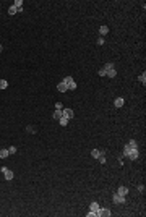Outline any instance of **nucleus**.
I'll return each mask as SVG.
<instances>
[{
    "instance_id": "1",
    "label": "nucleus",
    "mask_w": 146,
    "mask_h": 217,
    "mask_svg": "<svg viewBox=\"0 0 146 217\" xmlns=\"http://www.w3.org/2000/svg\"><path fill=\"white\" fill-rule=\"evenodd\" d=\"M63 83L68 86V89H76V83L73 81V78H71V76H67V78L63 80Z\"/></svg>"
},
{
    "instance_id": "2",
    "label": "nucleus",
    "mask_w": 146,
    "mask_h": 217,
    "mask_svg": "<svg viewBox=\"0 0 146 217\" xmlns=\"http://www.w3.org/2000/svg\"><path fill=\"white\" fill-rule=\"evenodd\" d=\"M112 212L109 211V209H104V207H99L97 209V212H96V215H99V217H109Z\"/></svg>"
},
{
    "instance_id": "3",
    "label": "nucleus",
    "mask_w": 146,
    "mask_h": 217,
    "mask_svg": "<svg viewBox=\"0 0 146 217\" xmlns=\"http://www.w3.org/2000/svg\"><path fill=\"white\" fill-rule=\"evenodd\" d=\"M112 201L115 202V204H122V202H125V196L119 194V193H115V194L112 196Z\"/></svg>"
},
{
    "instance_id": "4",
    "label": "nucleus",
    "mask_w": 146,
    "mask_h": 217,
    "mask_svg": "<svg viewBox=\"0 0 146 217\" xmlns=\"http://www.w3.org/2000/svg\"><path fill=\"white\" fill-rule=\"evenodd\" d=\"M62 113H63V117H65V118H68V120L75 117V112H73L71 109H63V110H62Z\"/></svg>"
},
{
    "instance_id": "5",
    "label": "nucleus",
    "mask_w": 146,
    "mask_h": 217,
    "mask_svg": "<svg viewBox=\"0 0 146 217\" xmlns=\"http://www.w3.org/2000/svg\"><path fill=\"white\" fill-rule=\"evenodd\" d=\"M138 156H140V152H138V149H131L130 154H128V157H130V160H136Z\"/></svg>"
},
{
    "instance_id": "6",
    "label": "nucleus",
    "mask_w": 146,
    "mask_h": 217,
    "mask_svg": "<svg viewBox=\"0 0 146 217\" xmlns=\"http://www.w3.org/2000/svg\"><path fill=\"white\" fill-rule=\"evenodd\" d=\"M57 89H58L60 92H65V91H68V86L62 81V83H58V84H57Z\"/></svg>"
},
{
    "instance_id": "7",
    "label": "nucleus",
    "mask_w": 146,
    "mask_h": 217,
    "mask_svg": "<svg viewBox=\"0 0 146 217\" xmlns=\"http://www.w3.org/2000/svg\"><path fill=\"white\" fill-rule=\"evenodd\" d=\"M8 156H10L8 149H0V159H7Z\"/></svg>"
},
{
    "instance_id": "8",
    "label": "nucleus",
    "mask_w": 146,
    "mask_h": 217,
    "mask_svg": "<svg viewBox=\"0 0 146 217\" xmlns=\"http://www.w3.org/2000/svg\"><path fill=\"white\" fill-rule=\"evenodd\" d=\"M99 34H101V36L109 34V28H107V26H101V28H99Z\"/></svg>"
},
{
    "instance_id": "9",
    "label": "nucleus",
    "mask_w": 146,
    "mask_h": 217,
    "mask_svg": "<svg viewBox=\"0 0 146 217\" xmlns=\"http://www.w3.org/2000/svg\"><path fill=\"white\" fill-rule=\"evenodd\" d=\"M3 173H5V178H7V180H13V172L10 170V168H7Z\"/></svg>"
},
{
    "instance_id": "10",
    "label": "nucleus",
    "mask_w": 146,
    "mask_h": 217,
    "mask_svg": "<svg viewBox=\"0 0 146 217\" xmlns=\"http://www.w3.org/2000/svg\"><path fill=\"white\" fill-rule=\"evenodd\" d=\"M117 193H119V194H122V196H125V194L128 193V188H127V186H119Z\"/></svg>"
},
{
    "instance_id": "11",
    "label": "nucleus",
    "mask_w": 146,
    "mask_h": 217,
    "mask_svg": "<svg viewBox=\"0 0 146 217\" xmlns=\"http://www.w3.org/2000/svg\"><path fill=\"white\" fill-rule=\"evenodd\" d=\"M97 209H99V204H97V202H91V206H89V211L91 212H97Z\"/></svg>"
},
{
    "instance_id": "12",
    "label": "nucleus",
    "mask_w": 146,
    "mask_h": 217,
    "mask_svg": "<svg viewBox=\"0 0 146 217\" xmlns=\"http://www.w3.org/2000/svg\"><path fill=\"white\" fill-rule=\"evenodd\" d=\"M114 104H115V107H122V105L125 104V101H123V99H122V97H117Z\"/></svg>"
},
{
    "instance_id": "13",
    "label": "nucleus",
    "mask_w": 146,
    "mask_h": 217,
    "mask_svg": "<svg viewBox=\"0 0 146 217\" xmlns=\"http://www.w3.org/2000/svg\"><path fill=\"white\" fill-rule=\"evenodd\" d=\"M62 117H63V113H62V110H55V112H54V118H55V120H60Z\"/></svg>"
},
{
    "instance_id": "14",
    "label": "nucleus",
    "mask_w": 146,
    "mask_h": 217,
    "mask_svg": "<svg viewBox=\"0 0 146 217\" xmlns=\"http://www.w3.org/2000/svg\"><path fill=\"white\" fill-rule=\"evenodd\" d=\"M101 154H102V152H101V151H99V149H93V151H91V156H93V157H94V159H97V157H99V156H101Z\"/></svg>"
},
{
    "instance_id": "15",
    "label": "nucleus",
    "mask_w": 146,
    "mask_h": 217,
    "mask_svg": "<svg viewBox=\"0 0 146 217\" xmlns=\"http://www.w3.org/2000/svg\"><path fill=\"white\" fill-rule=\"evenodd\" d=\"M115 75H117V71H115V70H109V71H106V76H109V78H115Z\"/></svg>"
},
{
    "instance_id": "16",
    "label": "nucleus",
    "mask_w": 146,
    "mask_h": 217,
    "mask_svg": "<svg viewBox=\"0 0 146 217\" xmlns=\"http://www.w3.org/2000/svg\"><path fill=\"white\" fill-rule=\"evenodd\" d=\"M8 88V81L7 80H0V89H7Z\"/></svg>"
},
{
    "instance_id": "17",
    "label": "nucleus",
    "mask_w": 146,
    "mask_h": 217,
    "mask_svg": "<svg viewBox=\"0 0 146 217\" xmlns=\"http://www.w3.org/2000/svg\"><path fill=\"white\" fill-rule=\"evenodd\" d=\"M16 12H18V8H16V7H15V5H12V7H10V8H8V13H10V15H12V16H13V15H15V13H16Z\"/></svg>"
},
{
    "instance_id": "18",
    "label": "nucleus",
    "mask_w": 146,
    "mask_h": 217,
    "mask_svg": "<svg viewBox=\"0 0 146 217\" xmlns=\"http://www.w3.org/2000/svg\"><path fill=\"white\" fill-rule=\"evenodd\" d=\"M58 123H60L62 126H67V125H68V118H65V117H62V118L58 120Z\"/></svg>"
},
{
    "instance_id": "19",
    "label": "nucleus",
    "mask_w": 146,
    "mask_h": 217,
    "mask_svg": "<svg viewBox=\"0 0 146 217\" xmlns=\"http://www.w3.org/2000/svg\"><path fill=\"white\" fill-rule=\"evenodd\" d=\"M131 149H133V147H130V146L127 144V146L123 147V156H127V157H128V154H130V151H131Z\"/></svg>"
},
{
    "instance_id": "20",
    "label": "nucleus",
    "mask_w": 146,
    "mask_h": 217,
    "mask_svg": "<svg viewBox=\"0 0 146 217\" xmlns=\"http://www.w3.org/2000/svg\"><path fill=\"white\" fill-rule=\"evenodd\" d=\"M128 146L133 147V149H138V147H136V141H135V139H130V141H128Z\"/></svg>"
},
{
    "instance_id": "21",
    "label": "nucleus",
    "mask_w": 146,
    "mask_h": 217,
    "mask_svg": "<svg viewBox=\"0 0 146 217\" xmlns=\"http://www.w3.org/2000/svg\"><path fill=\"white\" fill-rule=\"evenodd\" d=\"M104 70H106V71L114 70V63H106V65H104Z\"/></svg>"
},
{
    "instance_id": "22",
    "label": "nucleus",
    "mask_w": 146,
    "mask_h": 217,
    "mask_svg": "<svg viewBox=\"0 0 146 217\" xmlns=\"http://www.w3.org/2000/svg\"><path fill=\"white\" fill-rule=\"evenodd\" d=\"M97 160H99V162H101V164H106V156H104V152H102V154H101V156H99V157H97Z\"/></svg>"
},
{
    "instance_id": "23",
    "label": "nucleus",
    "mask_w": 146,
    "mask_h": 217,
    "mask_svg": "<svg viewBox=\"0 0 146 217\" xmlns=\"http://www.w3.org/2000/svg\"><path fill=\"white\" fill-rule=\"evenodd\" d=\"M55 109H57V110H63V104H62V102H57V104H55Z\"/></svg>"
},
{
    "instance_id": "24",
    "label": "nucleus",
    "mask_w": 146,
    "mask_h": 217,
    "mask_svg": "<svg viewBox=\"0 0 146 217\" xmlns=\"http://www.w3.org/2000/svg\"><path fill=\"white\" fill-rule=\"evenodd\" d=\"M138 80H140V81L144 84V83H146V75H144V73H143V75H140V78H138Z\"/></svg>"
},
{
    "instance_id": "25",
    "label": "nucleus",
    "mask_w": 146,
    "mask_h": 217,
    "mask_svg": "<svg viewBox=\"0 0 146 217\" xmlns=\"http://www.w3.org/2000/svg\"><path fill=\"white\" fill-rule=\"evenodd\" d=\"M8 152H10V154H15V152H16V147H15V146L8 147Z\"/></svg>"
},
{
    "instance_id": "26",
    "label": "nucleus",
    "mask_w": 146,
    "mask_h": 217,
    "mask_svg": "<svg viewBox=\"0 0 146 217\" xmlns=\"http://www.w3.org/2000/svg\"><path fill=\"white\" fill-rule=\"evenodd\" d=\"M97 73H99V76H106V70H104V68H101Z\"/></svg>"
},
{
    "instance_id": "27",
    "label": "nucleus",
    "mask_w": 146,
    "mask_h": 217,
    "mask_svg": "<svg viewBox=\"0 0 146 217\" xmlns=\"http://www.w3.org/2000/svg\"><path fill=\"white\" fill-rule=\"evenodd\" d=\"M97 46H104V37H99V39H97Z\"/></svg>"
},
{
    "instance_id": "28",
    "label": "nucleus",
    "mask_w": 146,
    "mask_h": 217,
    "mask_svg": "<svg viewBox=\"0 0 146 217\" xmlns=\"http://www.w3.org/2000/svg\"><path fill=\"white\" fill-rule=\"evenodd\" d=\"M28 131H29V133H36V128H34V126H28Z\"/></svg>"
},
{
    "instance_id": "29",
    "label": "nucleus",
    "mask_w": 146,
    "mask_h": 217,
    "mask_svg": "<svg viewBox=\"0 0 146 217\" xmlns=\"http://www.w3.org/2000/svg\"><path fill=\"white\" fill-rule=\"evenodd\" d=\"M138 191H140V193H144V186H143V185H140V186H138Z\"/></svg>"
},
{
    "instance_id": "30",
    "label": "nucleus",
    "mask_w": 146,
    "mask_h": 217,
    "mask_svg": "<svg viewBox=\"0 0 146 217\" xmlns=\"http://www.w3.org/2000/svg\"><path fill=\"white\" fill-rule=\"evenodd\" d=\"M86 215H88V217H94L96 214H94V212H91V211H89V212H88V214H86Z\"/></svg>"
},
{
    "instance_id": "31",
    "label": "nucleus",
    "mask_w": 146,
    "mask_h": 217,
    "mask_svg": "<svg viewBox=\"0 0 146 217\" xmlns=\"http://www.w3.org/2000/svg\"><path fill=\"white\" fill-rule=\"evenodd\" d=\"M2 50H3V47H2V46H0V52H2Z\"/></svg>"
}]
</instances>
